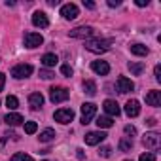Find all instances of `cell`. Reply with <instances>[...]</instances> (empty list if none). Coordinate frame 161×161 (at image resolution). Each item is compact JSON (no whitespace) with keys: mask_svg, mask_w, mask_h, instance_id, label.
Returning a JSON list of instances; mask_svg holds the SVG:
<instances>
[{"mask_svg":"<svg viewBox=\"0 0 161 161\" xmlns=\"http://www.w3.org/2000/svg\"><path fill=\"white\" fill-rule=\"evenodd\" d=\"M95 34V29L93 27H78L74 31H70V38H82V40H87Z\"/></svg>","mask_w":161,"mask_h":161,"instance_id":"obj_6","label":"cell"},{"mask_svg":"<svg viewBox=\"0 0 161 161\" xmlns=\"http://www.w3.org/2000/svg\"><path fill=\"white\" fill-rule=\"evenodd\" d=\"M36 129H38L36 121H27V123H25V133H27V135H34Z\"/></svg>","mask_w":161,"mask_h":161,"instance_id":"obj_26","label":"cell"},{"mask_svg":"<svg viewBox=\"0 0 161 161\" xmlns=\"http://www.w3.org/2000/svg\"><path fill=\"white\" fill-rule=\"evenodd\" d=\"M138 161H155V153L153 152H146L138 157Z\"/></svg>","mask_w":161,"mask_h":161,"instance_id":"obj_28","label":"cell"},{"mask_svg":"<svg viewBox=\"0 0 161 161\" xmlns=\"http://www.w3.org/2000/svg\"><path fill=\"white\" fill-rule=\"evenodd\" d=\"M95 114H97V104H93V103H84L82 104V123L84 125L91 123Z\"/></svg>","mask_w":161,"mask_h":161,"instance_id":"obj_2","label":"cell"},{"mask_svg":"<svg viewBox=\"0 0 161 161\" xmlns=\"http://www.w3.org/2000/svg\"><path fill=\"white\" fill-rule=\"evenodd\" d=\"M84 91H86L89 97H93V95L97 93V84L93 82V80H86V82H84Z\"/></svg>","mask_w":161,"mask_h":161,"instance_id":"obj_22","label":"cell"},{"mask_svg":"<svg viewBox=\"0 0 161 161\" xmlns=\"http://www.w3.org/2000/svg\"><path fill=\"white\" fill-rule=\"evenodd\" d=\"M125 133H127V135H136V129H135L133 125H125Z\"/></svg>","mask_w":161,"mask_h":161,"instance_id":"obj_34","label":"cell"},{"mask_svg":"<svg viewBox=\"0 0 161 161\" xmlns=\"http://www.w3.org/2000/svg\"><path fill=\"white\" fill-rule=\"evenodd\" d=\"M84 6L89 10H95V2H91V0H84Z\"/></svg>","mask_w":161,"mask_h":161,"instance_id":"obj_35","label":"cell"},{"mask_svg":"<svg viewBox=\"0 0 161 161\" xmlns=\"http://www.w3.org/2000/svg\"><path fill=\"white\" fill-rule=\"evenodd\" d=\"M99 153H101L103 157H110V153H112V148H110V146H103Z\"/></svg>","mask_w":161,"mask_h":161,"instance_id":"obj_31","label":"cell"},{"mask_svg":"<svg viewBox=\"0 0 161 161\" xmlns=\"http://www.w3.org/2000/svg\"><path fill=\"white\" fill-rule=\"evenodd\" d=\"M68 89L66 87H51L49 89V99H51V103H64L66 99H68Z\"/></svg>","mask_w":161,"mask_h":161,"instance_id":"obj_3","label":"cell"},{"mask_svg":"<svg viewBox=\"0 0 161 161\" xmlns=\"http://www.w3.org/2000/svg\"><path fill=\"white\" fill-rule=\"evenodd\" d=\"M40 76H42L44 80H51V78H53L55 74H53V72H51L49 68H44V70H40Z\"/></svg>","mask_w":161,"mask_h":161,"instance_id":"obj_30","label":"cell"},{"mask_svg":"<svg viewBox=\"0 0 161 161\" xmlns=\"http://www.w3.org/2000/svg\"><path fill=\"white\" fill-rule=\"evenodd\" d=\"M146 123H148V125H150V127H153V125H155V123H157V121H155V119H153V118H150V119H148V121H146Z\"/></svg>","mask_w":161,"mask_h":161,"instance_id":"obj_39","label":"cell"},{"mask_svg":"<svg viewBox=\"0 0 161 161\" xmlns=\"http://www.w3.org/2000/svg\"><path fill=\"white\" fill-rule=\"evenodd\" d=\"M21 161H34V159H32L31 155H25V153H23V155H21Z\"/></svg>","mask_w":161,"mask_h":161,"instance_id":"obj_38","label":"cell"},{"mask_svg":"<svg viewBox=\"0 0 161 161\" xmlns=\"http://www.w3.org/2000/svg\"><path fill=\"white\" fill-rule=\"evenodd\" d=\"M97 125H99V129H108V127L114 125V121H112V118H108V116H99V118H97Z\"/></svg>","mask_w":161,"mask_h":161,"instance_id":"obj_21","label":"cell"},{"mask_svg":"<svg viewBox=\"0 0 161 161\" xmlns=\"http://www.w3.org/2000/svg\"><path fill=\"white\" fill-rule=\"evenodd\" d=\"M131 53L133 55H138V57H146L150 53V49L146 46H142V44H133L131 46Z\"/></svg>","mask_w":161,"mask_h":161,"instance_id":"obj_20","label":"cell"},{"mask_svg":"<svg viewBox=\"0 0 161 161\" xmlns=\"http://www.w3.org/2000/svg\"><path fill=\"white\" fill-rule=\"evenodd\" d=\"M131 148H133V142L131 140H127V138H121L119 140V150L121 152H129Z\"/></svg>","mask_w":161,"mask_h":161,"instance_id":"obj_27","label":"cell"},{"mask_svg":"<svg viewBox=\"0 0 161 161\" xmlns=\"http://www.w3.org/2000/svg\"><path fill=\"white\" fill-rule=\"evenodd\" d=\"M125 114L129 116V118H136L138 114H140V103L138 101H127V104H125Z\"/></svg>","mask_w":161,"mask_h":161,"instance_id":"obj_15","label":"cell"},{"mask_svg":"<svg viewBox=\"0 0 161 161\" xmlns=\"http://www.w3.org/2000/svg\"><path fill=\"white\" fill-rule=\"evenodd\" d=\"M127 66H129V70H131L135 76H140V74L144 72V64H142V63H129Z\"/></svg>","mask_w":161,"mask_h":161,"instance_id":"obj_24","label":"cell"},{"mask_svg":"<svg viewBox=\"0 0 161 161\" xmlns=\"http://www.w3.org/2000/svg\"><path fill=\"white\" fill-rule=\"evenodd\" d=\"M104 138H106V135H104L103 131H91V133L86 135V144H89V146H97V144H101Z\"/></svg>","mask_w":161,"mask_h":161,"instance_id":"obj_11","label":"cell"},{"mask_svg":"<svg viewBox=\"0 0 161 161\" xmlns=\"http://www.w3.org/2000/svg\"><path fill=\"white\" fill-rule=\"evenodd\" d=\"M103 108H104V112L108 114V118H118L119 114H121V108H119V104L116 103V101H104V104H103Z\"/></svg>","mask_w":161,"mask_h":161,"instance_id":"obj_9","label":"cell"},{"mask_svg":"<svg viewBox=\"0 0 161 161\" xmlns=\"http://www.w3.org/2000/svg\"><path fill=\"white\" fill-rule=\"evenodd\" d=\"M21 155H23V153H15V155L12 157V161H21Z\"/></svg>","mask_w":161,"mask_h":161,"instance_id":"obj_40","label":"cell"},{"mask_svg":"<svg viewBox=\"0 0 161 161\" xmlns=\"http://www.w3.org/2000/svg\"><path fill=\"white\" fill-rule=\"evenodd\" d=\"M125 161H131V159H125Z\"/></svg>","mask_w":161,"mask_h":161,"instance_id":"obj_42","label":"cell"},{"mask_svg":"<svg viewBox=\"0 0 161 161\" xmlns=\"http://www.w3.org/2000/svg\"><path fill=\"white\" fill-rule=\"evenodd\" d=\"M32 25H34V27H40V29H46V27L49 25V19H47V15H46L44 12H34V15H32Z\"/></svg>","mask_w":161,"mask_h":161,"instance_id":"obj_14","label":"cell"},{"mask_svg":"<svg viewBox=\"0 0 161 161\" xmlns=\"http://www.w3.org/2000/svg\"><path fill=\"white\" fill-rule=\"evenodd\" d=\"M53 118H55V121H59V123H70V121L74 119V110H72V108H59V110L53 114Z\"/></svg>","mask_w":161,"mask_h":161,"instance_id":"obj_5","label":"cell"},{"mask_svg":"<svg viewBox=\"0 0 161 161\" xmlns=\"http://www.w3.org/2000/svg\"><path fill=\"white\" fill-rule=\"evenodd\" d=\"M118 89H119V93H131V91L135 89V84L131 82L129 78L119 76V78H118Z\"/></svg>","mask_w":161,"mask_h":161,"instance_id":"obj_13","label":"cell"},{"mask_svg":"<svg viewBox=\"0 0 161 161\" xmlns=\"http://www.w3.org/2000/svg\"><path fill=\"white\" fill-rule=\"evenodd\" d=\"M142 142H144V146H146V148L155 150V148H159L161 136H159L157 133H146V135H144V138H142Z\"/></svg>","mask_w":161,"mask_h":161,"instance_id":"obj_10","label":"cell"},{"mask_svg":"<svg viewBox=\"0 0 161 161\" xmlns=\"http://www.w3.org/2000/svg\"><path fill=\"white\" fill-rule=\"evenodd\" d=\"M6 106H8L10 110H15V108L19 106V101H17V97H14V95H10V97L6 99Z\"/></svg>","mask_w":161,"mask_h":161,"instance_id":"obj_25","label":"cell"},{"mask_svg":"<svg viewBox=\"0 0 161 161\" xmlns=\"http://www.w3.org/2000/svg\"><path fill=\"white\" fill-rule=\"evenodd\" d=\"M112 47V40L110 38H97V40H87L86 42V49L93 51V53H104Z\"/></svg>","mask_w":161,"mask_h":161,"instance_id":"obj_1","label":"cell"},{"mask_svg":"<svg viewBox=\"0 0 161 161\" xmlns=\"http://www.w3.org/2000/svg\"><path fill=\"white\" fill-rule=\"evenodd\" d=\"M32 70H34V68H32L31 64H25V63H23V64H15V66L12 68V76L17 78V80H23V78H29V76L32 74Z\"/></svg>","mask_w":161,"mask_h":161,"instance_id":"obj_4","label":"cell"},{"mask_svg":"<svg viewBox=\"0 0 161 161\" xmlns=\"http://www.w3.org/2000/svg\"><path fill=\"white\" fill-rule=\"evenodd\" d=\"M153 74H155V80H157V82H161V66H159V64L153 68Z\"/></svg>","mask_w":161,"mask_h":161,"instance_id":"obj_32","label":"cell"},{"mask_svg":"<svg viewBox=\"0 0 161 161\" xmlns=\"http://www.w3.org/2000/svg\"><path fill=\"white\" fill-rule=\"evenodd\" d=\"M57 61H59V57H57L55 53H46V55L42 57V64H44L46 68L55 66V64H57Z\"/></svg>","mask_w":161,"mask_h":161,"instance_id":"obj_19","label":"cell"},{"mask_svg":"<svg viewBox=\"0 0 161 161\" xmlns=\"http://www.w3.org/2000/svg\"><path fill=\"white\" fill-rule=\"evenodd\" d=\"M91 70L95 74H99V76H106L110 72V64L106 61H93L91 63Z\"/></svg>","mask_w":161,"mask_h":161,"instance_id":"obj_12","label":"cell"},{"mask_svg":"<svg viewBox=\"0 0 161 161\" xmlns=\"http://www.w3.org/2000/svg\"><path fill=\"white\" fill-rule=\"evenodd\" d=\"M4 84H6V74H4V72H0V91L4 89Z\"/></svg>","mask_w":161,"mask_h":161,"instance_id":"obj_33","label":"cell"},{"mask_svg":"<svg viewBox=\"0 0 161 161\" xmlns=\"http://www.w3.org/2000/svg\"><path fill=\"white\" fill-rule=\"evenodd\" d=\"M146 104H150V106H159V104H161V91H157V89L148 91V93H146Z\"/></svg>","mask_w":161,"mask_h":161,"instance_id":"obj_16","label":"cell"},{"mask_svg":"<svg viewBox=\"0 0 161 161\" xmlns=\"http://www.w3.org/2000/svg\"><path fill=\"white\" fill-rule=\"evenodd\" d=\"M78 14H80V10H78V6H76V4H64V6L61 8V15H63L66 21L76 19V17H78Z\"/></svg>","mask_w":161,"mask_h":161,"instance_id":"obj_8","label":"cell"},{"mask_svg":"<svg viewBox=\"0 0 161 161\" xmlns=\"http://www.w3.org/2000/svg\"><path fill=\"white\" fill-rule=\"evenodd\" d=\"M55 138V131L53 129H44L40 133V142H51Z\"/></svg>","mask_w":161,"mask_h":161,"instance_id":"obj_23","label":"cell"},{"mask_svg":"<svg viewBox=\"0 0 161 161\" xmlns=\"http://www.w3.org/2000/svg\"><path fill=\"white\" fill-rule=\"evenodd\" d=\"M29 104L32 110H40L42 104H44V95L42 93H31L29 95Z\"/></svg>","mask_w":161,"mask_h":161,"instance_id":"obj_17","label":"cell"},{"mask_svg":"<svg viewBox=\"0 0 161 161\" xmlns=\"http://www.w3.org/2000/svg\"><path fill=\"white\" fill-rule=\"evenodd\" d=\"M121 2H119V0H108V6L110 8H116V6H119Z\"/></svg>","mask_w":161,"mask_h":161,"instance_id":"obj_36","label":"cell"},{"mask_svg":"<svg viewBox=\"0 0 161 161\" xmlns=\"http://www.w3.org/2000/svg\"><path fill=\"white\" fill-rule=\"evenodd\" d=\"M61 72H63V76L70 78V76H72V66H70V64H63V66H61Z\"/></svg>","mask_w":161,"mask_h":161,"instance_id":"obj_29","label":"cell"},{"mask_svg":"<svg viewBox=\"0 0 161 161\" xmlns=\"http://www.w3.org/2000/svg\"><path fill=\"white\" fill-rule=\"evenodd\" d=\"M44 44V36L38 34V32H25V46L27 47H38Z\"/></svg>","mask_w":161,"mask_h":161,"instance_id":"obj_7","label":"cell"},{"mask_svg":"<svg viewBox=\"0 0 161 161\" xmlns=\"http://www.w3.org/2000/svg\"><path fill=\"white\" fill-rule=\"evenodd\" d=\"M136 6H148V0H136Z\"/></svg>","mask_w":161,"mask_h":161,"instance_id":"obj_37","label":"cell"},{"mask_svg":"<svg viewBox=\"0 0 161 161\" xmlns=\"http://www.w3.org/2000/svg\"><path fill=\"white\" fill-rule=\"evenodd\" d=\"M76 152H78V153H76V155H78V157H80V159H84V150H76Z\"/></svg>","mask_w":161,"mask_h":161,"instance_id":"obj_41","label":"cell"},{"mask_svg":"<svg viewBox=\"0 0 161 161\" xmlns=\"http://www.w3.org/2000/svg\"><path fill=\"white\" fill-rule=\"evenodd\" d=\"M4 121H6L10 127H17V125H21L23 116H21V114H17V112H8V116L4 118Z\"/></svg>","mask_w":161,"mask_h":161,"instance_id":"obj_18","label":"cell"}]
</instances>
